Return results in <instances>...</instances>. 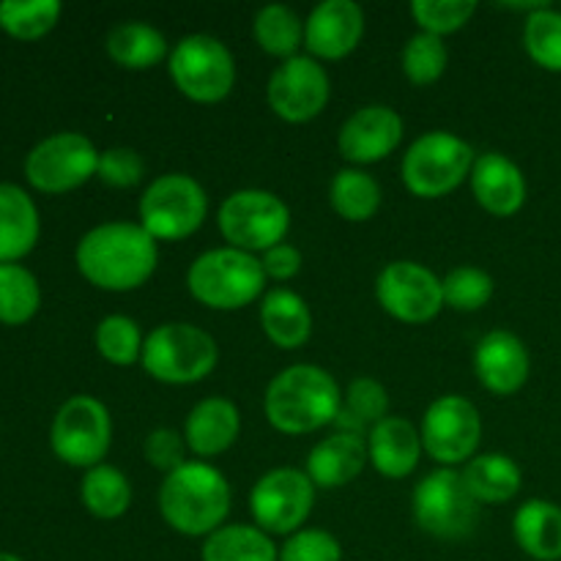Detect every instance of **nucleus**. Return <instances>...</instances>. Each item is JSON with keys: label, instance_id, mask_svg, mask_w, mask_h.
<instances>
[{"label": "nucleus", "instance_id": "obj_37", "mask_svg": "<svg viewBox=\"0 0 561 561\" xmlns=\"http://www.w3.org/2000/svg\"><path fill=\"white\" fill-rule=\"evenodd\" d=\"M524 49L540 69L561 71V11L546 5L526 16Z\"/></svg>", "mask_w": 561, "mask_h": 561}, {"label": "nucleus", "instance_id": "obj_3", "mask_svg": "<svg viewBox=\"0 0 561 561\" xmlns=\"http://www.w3.org/2000/svg\"><path fill=\"white\" fill-rule=\"evenodd\" d=\"M159 513L164 524L184 537H208L222 529L230 513V485L217 466L186 460L164 474L159 488Z\"/></svg>", "mask_w": 561, "mask_h": 561}, {"label": "nucleus", "instance_id": "obj_29", "mask_svg": "<svg viewBox=\"0 0 561 561\" xmlns=\"http://www.w3.org/2000/svg\"><path fill=\"white\" fill-rule=\"evenodd\" d=\"M203 561H279L272 535L250 524H228L206 537Z\"/></svg>", "mask_w": 561, "mask_h": 561}, {"label": "nucleus", "instance_id": "obj_40", "mask_svg": "<svg viewBox=\"0 0 561 561\" xmlns=\"http://www.w3.org/2000/svg\"><path fill=\"white\" fill-rule=\"evenodd\" d=\"M477 3L471 0H414L411 3V16L416 25L433 36H447V33L460 31L466 22L474 16Z\"/></svg>", "mask_w": 561, "mask_h": 561}, {"label": "nucleus", "instance_id": "obj_38", "mask_svg": "<svg viewBox=\"0 0 561 561\" xmlns=\"http://www.w3.org/2000/svg\"><path fill=\"white\" fill-rule=\"evenodd\" d=\"M142 334L129 316H107L96 327V351L110 365L129 367L142 356Z\"/></svg>", "mask_w": 561, "mask_h": 561}, {"label": "nucleus", "instance_id": "obj_24", "mask_svg": "<svg viewBox=\"0 0 561 561\" xmlns=\"http://www.w3.org/2000/svg\"><path fill=\"white\" fill-rule=\"evenodd\" d=\"M38 208L22 186L0 184V263H16L36 247Z\"/></svg>", "mask_w": 561, "mask_h": 561}, {"label": "nucleus", "instance_id": "obj_2", "mask_svg": "<svg viewBox=\"0 0 561 561\" xmlns=\"http://www.w3.org/2000/svg\"><path fill=\"white\" fill-rule=\"evenodd\" d=\"M343 409V392L329 370L318 365H290L268 381L263 414L285 436H307L334 425Z\"/></svg>", "mask_w": 561, "mask_h": 561}, {"label": "nucleus", "instance_id": "obj_19", "mask_svg": "<svg viewBox=\"0 0 561 561\" xmlns=\"http://www.w3.org/2000/svg\"><path fill=\"white\" fill-rule=\"evenodd\" d=\"M365 36V11L354 0H323L305 22V47L310 58L340 60L354 53Z\"/></svg>", "mask_w": 561, "mask_h": 561}, {"label": "nucleus", "instance_id": "obj_7", "mask_svg": "<svg viewBox=\"0 0 561 561\" xmlns=\"http://www.w3.org/2000/svg\"><path fill=\"white\" fill-rule=\"evenodd\" d=\"M140 225L157 241H184L208 217V195L192 175L164 173L140 197Z\"/></svg>", "mask_w": 561, "mask_h": 561}, {"label": "nucleus", "instance_id": "obj_39", "mask_svg": "<svg viewBox=\"0 0 561 561\" xmlns=\"http://www.w3.org/2000/svg\"><path fill=\"white\" fill-rule=\"evenodd\" d=\"M444 307L458 312H477L493 299V277L477 266H458L442 279Z\"/></svg>", "mask_w": 561, "mask_h": 561}, {"label": "nucleus", "instance_id": "obj_16", "mask_svg": "<svg viewBox=\"0 0 561 561\" xmlns=\"http://www.w3.org/2000/svg\"><path fill=\"white\" fill-rule=\"evenodd\" d=\"M332 93L327 69L310 55L283 60L268 77L266 99L274 115L288 124H307L323 113Z\"/></svg>", "mask_w": 561, "mask_h": 561}, {"label": "nucleus", "instance_id": "obj_42", "mask_svg": "<svg viewBox=\"0 0 561 561\" xmlns=\"http://www.w3.org/2000/svg\"><path fill=\"white\" fill-rule=\"evenodd\" d=\"M142 175H146V162L135 148L118 146L99 153L96 179L102 184L115 186V190H129V186L140 184Z\"/></svg>", "mask_w": 561, "mask_h": 561}, {"label": "nucleus", "instance_id": "obj_13", "mask_svg": "<svg viewBox=\"0 0 561 561\" xmlns=\"http://www.w3.org/2000/svg\"><path fill=\"white\" fill-rule=\"evenodd\" d=\"M420 436L422 449L442 469H455L477 458L482 442V416L471 400L460 394H444L427 405Z\"/></svg>", "mask_w": 561, "mask_h": 561}, {"label": "nucleus", "instance_id": "obj_4", "mask_svg": "<svg viewBox=\"0 0 561 561\" xmlns=\"http://www.w3.org/2000/svg\"><path fill=\"white\" fill-rule=\"evenodd\" d=\"M186 288L192 299L208 310L233 312L261 299L266 290V272L257 255L233 247H217L192 261Z\"/></svg>", "mask_w": 561, "mask_h": 561}, {"label": "nucleus", "instance_id": "obj_43", "mask_svg": "<svg viewBox=\"0 0 561 561\" xmlns=\"http://www.w3.org/2000/svg\"><path fill=\"white\" fill-rule=\"evenodd\" d=\"M186 449H190L186 438L173 427H157V431L148 433L146 444H142V455H146L148 463L164 474L186 463Z\"/></svg>", "mask_w": 561, "mask_h": 561}, {"label": "nucleus", "instance_id": "obj_11", "mask_svg": "<svg viewBox=\"0 0 561 561\" xmlns=\"http://www.w3.org/2000/svg\"><path fill=\"white\" fill-rule=\"evenodd\" d=\"M113 444V416L102 400L75 394L55 414L49 427V447L75 469H93L102 463Z\"/></svg>", "mask_w": 561, "mask_h": 561}, {"label": "nucleus", "instance_id": "obj_28", "mask_svg": "<svg viewBox=\"0 0 561 561\" xmlns=\"http://www.w3.org/2000/svg\"><path fill=\"white\" fill-rule=\"evenodd\" d=\"M463 480L480 504H507L524 485V471L510 455L485 453L466 463Z\"/></svg>", "mask_w": 561, "mask_h": 561}, {"label": "nucleus", "instance_id": "obj_30", "mask_svg": "<svg viewBox=\"0 0 561 561\" xmlns=\"http://www.w3.org/2000/svg\"><path fill=\"white\" fill-rule=\"evenodd\" d=\"M80 499L93 518L115 520L129 513L131 485L129 477L110 463H99L85 471L80 485Z\"/></svg>", "mask_w": 561, "mask_h": 561}, {"label": "nucleus", "instance_id": "obj_27", "mask_svg": "<svg viewBox=\"0 0 561 561\" xmlns=\"http://www.w3.org/2000/svg\"><path fill=\"white\" fill-rule=\"evenodd\" d=\"M104 49L121 69L146 71L170 58L168 38L148 22H121L104 38Z\"/></svg>", "mask_w": 561, "mask_h": 561}, {"label": "nucleus", "instance_id": "obj_41", "mask_svg": "<svg viewBox=\"0 0 561 561\" xmlns=\"http://www.w3.org/2000/svg\"><path fill=\"white\" fill-rule=\"evenodd\" d=\"M279 561H343V546L327 529H301L283 542Z\"/></svg>", "mask_w": 561, "mask_h": 561}, {"label": "nucleus", "instance_id": "obj_33", "mask_svg": "<svg viewBox=\"0 0 561 561\" xmlns=\"http://www.w3.org/2000/svg\"><path fill=\"white\" fill-rule=\"evenodd\" d=\"M389 416V394L381 381L376 378H354L348 383V392L343 394V409H340L334 425L343 433H356L365 436L373 425Z\"/></svg>", "mask_w": 561, "mask_h": 561}, {"label": "nucleus", "instance_id": "obj_23", "mask_svg": "<svg viewBox=\"0 0 561 561\" xmlns=\"http://www.w3.org/2000/svg\"><path fill=\"white\" fill-rule=\"evenodd\" d=\"M241 433V411L228 398H206L190 411L184 438L197 458H217L228 453Z\"/></svg>", "mask_w": 561, "mask_h": 561}, {"label": "nucleus", "instance_id": "obj_32", "mask_svg": "<svg viewBox=\"0 0 561 561\" xmlns=\"http://www.w3.org/2000/svg\"><path fill=\"white\" fill-rule=\"evenodd\" d=\"M329 203L348 222H367L381 208V186L362 168H343L329 184Z\"/></svg>", "mask_w": 561, "mask_h": 561}, {"label": "nucleus", "instance_id": "obj_9", "mask_svg": "<svg viewBox=\"0 0 561 561\" xmlns=\"http://www.w3.org/2000/svg\"><path fill=\"white\" fill-rule=\"evenodd\" d=\"M416 526L438 540H463L480 520V502L471 496L458 469H436L411 493Z\"/></svg>", "mask_w": 561, "mask_h": 561}, {"label": "nucleus", "instance_id": "obj_6", "mask_svg": "<svg viewBox=\"0 0 561 561\" xmlns=\"http://www.w3.org/2000/svg\"><path fill=\"white\" fill-rule=\"evenodd\" d=\"M477 153L453 131H425L416 137L400 162L405 190L422 201L447 197L471 175Z\"/></svg>", "mask_w": 561, "mask_h": 561}, {"label": "nucleus", "instance_id": "obj_18", "mask_svg": "<svg viewBox=\"0 0 561 561\" xmlns=\"http://www.w3.org/2000/svg\"><path fill=\"white\" fill-rule=\"evenodd\" d=\"M531 356L524 340L510 329H493L474 348V376L496 398L520 392L529 381Z\"/></svg>", "mask_w": 561, "mask_h": 561}, {"label": "nucleus", "instance_id": "obj_36", "mask_svg": "<svg viewBox=\"0 0 561 561\" xmlns=\"http://www.w3.org/2000/svg\"><path fill=\"white\" fill-rule=\"evenodd\" d=\"M447 64H449V53L442 36H433V33L420 31L405 42L403 75L409 77L411 85L416 88L433 85V82L447 71Z\"/></svg>", "mask_w": 561, "mask_h": 561}, {"label": "nucleus", "instance_id": "obj_22", "mask_svg": "<svg viewBox=\"0 0 561 561\" xmlns=\"http://www.w3.org/2000/svg\"><path fill=\"white\" fill-rule=\"evenodd\" d=\"M367 460H370V455H367L365 436L337 431L310 449L305 471L312 485L334 491V488H345L348 482H354Z\"/></svg>", "mask_w": 561, "mask_h": 561}, {"label": "nucleus", "instance_id": "obj_21", "mask_svg": "<svg viewBox=\"0 0 561 561\" xmlns=\"http://www.w3.org/2000/svg\"><path fill=\"white\" fill-rule=\"evenodd\" d=\"M367 455L381 477L405 480L420 466L422 436L405 416L389 414L367 433Z\"/></svg>", "mask_w": 561, "mask_h": 561}, {"label": "nucleus", "instance_id": "obj_34", "mask_svg": "<svg viewBox=\"0 0 561 561\" xmlns=\"http://www.w3.org/2000/svg\"><path fill=\"white\" fill-rule=\"evenodd\" d=\"M42 307V288L33 272L20 263H0V321L9 327L27 323Z\"/></svg>", "mask_w": 561, "mask_h": 561}, {"label": "nucleus", "instance_id": "obj_26", "mask_svg": "<svg viewBox=\"0 0 561 561\" xmlns=\"http://www.w3.org/2000/svg\"><path fill=\"white\" fill-rule=\"evenodd\" d=\"M513 535L520 551L537 561L561 559V507L546 499H529L513 518Z\"/></svg>", "mask_w": 561, "mask_h": 561}, {"label": "nucleus", "instance_id": "obj_8", "mask_svg": "<svg viewBox=\"0 0 561 561\" xmlns=\"http://www.w3.org/2000/svg\"><path fill=\"white\" fill-rule=\"evenodd\" d=\"M217 225L228 247L263 255L288 236L290 208L268 190H239L222 201Z\"/></svg>", "mask_w": 561, "mask_h": 561}, {"label": "nucleus", "instance_id": "obj_10", "mask_svg": "<svg viewBox=\"0 0 561 561\" xmlns=\"http://www.w3.org/2000/svg\"><path fill=\"white\" fill-rule=\"evenodd\" d=\"M173 85L197 104H217L233 91L236 60L233 53L208 33L184 36L168 58Z\"/></svg>", "mask_w": 561, "mask_h": 561}, {"label": "nucleus", "instance_id": "obj_14", "mask_svg": "<svg viewBox=\"0 0 561 561\" xmlns=\"http://www.w3.org/2000/svg\"><path fill=\"white\" fill-rule=\"evenodd\" d=\"M99 153L102 151L80 131H58L27 153L25 179L47 195L71 192L96 175Z\"/></svg>", "mask_w": 561, "mask_h": 561}, {"label": "nucleus", "instance_id": "obj_31", "mask_svg": "<svg viewBox=\"0 0 561 561\" xmlns=\"http://www.w3.org/2000/svg\"><path fill=\"white\" fill-rule=\"evenodd\" d=\"M252 36L263 53L288 60L296 58L299 47L305 44V22L290 5L268 3L255 14Z\"/></svg>", "mask_w": 561, "mask_h": 561}, {"label": "nucleus", "instance_id": "obj_1", "mask_svg": "<svg viewBox=\"0 0 561 561\" xmlns=\"http://www.w3.org/2000/svg\"><path fill=\"white\" fill-rule=\"evenodd\" d=\"M75 261L93 288L126 294L151 279L159 250L140 222H104L82 236Z\"/></svg>", "mask_w": 561, "mask_h": 561}, {"label": "nucleus", "instance_id": "obj_5", "mask_svg": "<svg viewBox=\"0 0 561 561\" xmlns=\"http://www.w3.org/2000/svg\"><path fill=\"white\" fill-rule=\"evenodd\" d=\"M140 362L153 381L186 387L211 376L219 362V345L195 323H162L142 343Z\"/></svg>", "mask_w": 561, "mask_h": 561}, {"label": "nucleus", "instance_id": "obj_45", "mask_svg": "<svg viewBox=\"0 0 561 561\" xmlns=\"http://www.w3.org/2000/svg\"><path fill=\"white\" fill-rule=\"evenodd\" d=\"M0 561H22V559L14 557V553H3V551H0Z\"/></svg>", "mask_w": 561, "mask_h": 561}, {"label": "nucleus", "instance_id": "obj_20", "mask_svg": "<svg viewBox=\"0 0 561 561\" xmlns=\"http://www.w3.org/2000/svg\"><path fill=\"white\" fill-rule=\"evenodd\" d=\"M471 192L474 201L493 217H513L526 203L524 170L499 151L480 153L471 168Z\"/></svg>", "mask_w": 561, "mask_h": 561}, {"label": "nucleus", "instance_id": "obj_17", "mask_svg": "<svg viewBox=\"0 0 561 561\" xmlns=\"http://www.w3.org/2000/svg\"><path fill=\"white\" fill-rule=\"evenodd\" d=\"M403 140V118L387 104H367L351 113L340 126L337 148L345 162L376 164Z\"/></svg>", "mask_w": 561, "mask_h": 561}, {"label": "nucleus", "instance_id": "obj_44", "mask_svg": "<svg viewBox=\"0 0 561 561\" xmlns=\"http://www.w3.org/2000/svg\"><path fill=\"white\" fill-rule=\"evenodd\" d=\"M261 266H263V272H266V279L285 283V279H294L296 274L301 272V266H305V255H301L299 247L283 241V244H277V247H272V250L263 252Z\"/></svg>", "mask_w": 561, "mask_h": 561}, {"label": "nucleus", "instance_id": "obj_12", "mask_svg": "<svg viewBox=\"0 0 561 561\" xmlns=\"http://www.w3.org/2000/svg\"><path fill=\"white\" fill-rule=\"evenodd\" d=\"M316 504V485L301 469H272L252 485L250 513L266 535L290 537L305 529Z\"/></svg>", "mask_w": 561, "mask_h": 561}, {"label": "nucleus", "instance_id": "obj_35", "mask_svg": "<svg viewBox=\"0 0 561 561\" xmlns=\"http://www.w3.org/2000/svg\"><path fill=\"white\" fill-rule=\"evenodd\" d=\"M64 5L58 0H3L0 3V27L9 36L33 42L58 25Z\"/></svg>", "mask_w": 561, "mask_h": 561}, {"label": "nucleus", "instance_id": "obj_15", "mask_svg": "<svg viewBox=\"0 0 561 561\" xmlns=\"http://www.w3.org/2000/svg\"><path fill=\"white\" fill-rule=\"evenodd\" d=\"M383 312L403 323H427L444 310L442 277L416 261H392L376 279Z\"/></svg>", "mask_w": 561, "mask_h": 561}, {"label": "nucleus", "instance_id": "obj_25", "mask_svg": "<svg viewBox=\"0 0 561 561\" xmlns=\"http://www.w3.org/2000/svg\"><path fill=\"white\" fill-rule=\"evenodd\" d=\"M261 329L277 348H301L312 334L310 305L290 288L268 290L261 301Z\"/></svg>", "mask_w": 561, "mask_h": 561}]
</instances>
